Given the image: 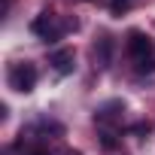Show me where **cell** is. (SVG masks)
I'll list each match as a JSON object with an SVG mask.
<instances>
[{
	"label": "cell",
	"instance_id": "8",
	"mask_svg": "<svg viewBox=\"0 0 155 155\" xmlns=\"http://www.w3.org/2000/svg\"><path fill=\"white\" fill-rule=\"evenodd\" d=\"M76 155H79V152H76Z\"/></svg>",
	"mask_w": 155,
	"mask_h": 155
},
{
	"label": "cell",
	"instance_id": "5",
	"mask_svg": "<svg viewBox=\"0 0 155 155\" xmlns=\"http://www.w3.org/2000/svg\"><path fill=\"white\" fill-rule=\"evenodd\" d=\"M110 55H113V40H110V37H101V43L94 46V58H97V64L107 67V64H110Z\"/></svg>",
	"mask_w": 155,
	"mask_h": 155
},
{
	"label": "cell",
	"instance_id": "6",
	"mask_svg": "<svg viewBox=\"0 0 155 155\" xmlns=\"http://www.w3.org/2000/svg\"><path fill=\"white\" fill-rule=\"evenodd\" d=\"M134 6V0H113V3H110V12L113 15H122V12H128Z\"/></svg>",
	"mask_w": 155,
	"mask_h": 155
},
{
	"label": "cell",
	"instance_id": "4",
	"mask_svg": "<svg viewBox=\"0 0 155 155\" xmlns=\"http://www.w3.org/2000/svg\"><path fill=\"white\" fill-rule=\"evenodd\" d=\"M49 64L55 67V73H58V76H67V73H73V64H76V58H73V49H58V52H52Z\"/></svg>",
	"mask_w": 155,
	"mask_h": 155
},
{
	"label": "cell",
	"instance_id": "2",
	"mask_svg": "<svg viewBox=\"0 0 155 155\" xmlns=\"http://www.w3.org/2000/svg\"><path fill=\"white\" fill-rule=\"evenodd\" d=\"M64 28H70V25H55V15L46 9V12H40L34 21H31V31L37 34V37H43V40H58L61 34H64ZM76 28V25H73Z\"/></svg>",
	"mask_w": 155,
	"mask_h": 155
},
{
	"label": "cell",
	"instance_id": "3",
	"mask_svg": "<svg viewBox=\"0 0 155 155\" xmlns=\"http://www.w3.org/2000/svg\"><path fill=\"white\" fill-rule=\"evenodd\" d=\"M128 52L137 58V64H140V61H149V58H152V40H149L143 31H131V34H128Z\"/></svg>",
	"mask_w": 155,
	"mask_h": 155
},
{
	"label": "cell",
	"instance_id": "1",
	"mask_svg": "<svg viewBox=\"0 0 155 155\" xmlns=\"http://www.w3.org/2000/svg\"><path fill=\"white\" fill-rule=\"evenodd\" d=\"M9 88L12 91H34L37 88V67L34 64H12L9 67Z\"/></svg>",
	"mask_w": 155,
	"mask_h": 155
},
{
	"label": "cell",
	"instance_id": "7",
	"mask_svg": "<svg viewBox=\"0 0 155 155\" xmlns=\"http://www.w3.org/2000/svg\"><path fill=\"white\" fill-rule=\"evenodd\" d=\"M31 155H49V152H46V149H37V152H31Z\"/></svg>",
	"mask_w": 155,
	"mask_h": 155
}]
</instances>
